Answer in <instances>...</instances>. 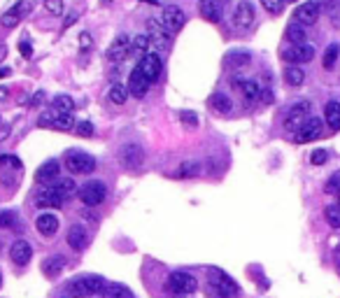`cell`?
<instances>
[{
	"instance_id": "ac0fdd59",
	"label": "cell",
	"mask_w": 340,
	"mask_h": 298,
	"mask_svg": "<svg viewBox=\"0 0 340 298\" xmlns=\"http://www.w3.org/2000/svg\"><path fill=\"white\" fill-rule=\"evenodd\" d=\"M147 91H149V80L137 70V68L131 70V75H128V93H131L133 98H145Z\"/></svg>"
},
{
	"instance_id": "d6a6232c",
	"label": "cell",
	"mask_w": 340,
	"mask_h": 298,
	"mask_svg": "<svg viewBox=\"0 0 340 298\" xmlns=\"http://www.w3.org/2000/svg\"><path fill=\"white\" fill-rule=\"evenodd\" d=\"M210 107H212L214 112H231V98L226 96V93H212V98H210Z\"/></svg>"
},
{
	"instance_id": "9f6ffc18",
	"label": "cell",
	"mask_w": 340,
	"mask_h": 298,
	"mask_svg": "<svg viewBox=\"0 0 340 298\" xmlns=\"http://www.w3.org/2000/svg\"><path fill=\"white\" fill-rule=\"evenodd\" d=\"M7 93H10V91H7L5 86H0V101H7Z\"/></svg>"
},
{
	"instance_id": "f1b7e54d",
	"label": "cell",
	"mask_w": 340,
	"mask_h": 298,
	"mask_svg": "<svg viewBox=\"0 0 340 298\" xmlns=\"http://www.w3.org/2000/svg\"><path fill=\"white\" fill-rule=\"evenodd\" d=\"M149 45H152L149 35H145V33H143V35H135L131 40V56H133V58H137V56L143 58V56L149 51Z\"/></svg>"
},
{
	"instance_id": "74e56055",
	"label": "cell",
	"mask_w": 340,
	"mask_h": 298,
	"mask_svg": "<svg viewBox=\"0 0 340 298\" xmlns=\"http://www.w3.org/2000/svg\"><path fill=\"white\" fill-rule=\"evenodd\" d=\"M324 217L331 228H340V205H326Z\"/></svg>"
},
{
	"instance_id": "52a82bcc",
	"label": "cell",
	"mask_w": 340,
	"mask_h": 298,
	"mask_svg": "<svg viewBox=\"0 0 340 298\" xmlns=\"http://www.w3.org/2000/svg\"><path fill=\"white\" fill-rule=\"evenodd\" d=\"M131 40L133 37L128 35H117L114 40H112V45L107 47V61L114 63V66H119V63H124L131 56Z\"/></svg>"
},
{
	"instance_id": "816d5d0a",
	"label": "cell",
	"mask_w": 340,
	"mask_h": 298,
	"mask_svg": "<svg viewBox=\"0 0 340 298\" xmlns=\"http://www.w3.org/2000/svg\"><path fill=\"white\" fill-rule=\"evenodd\" d=\"M261 101H264V103H273V91H261Z\"/></svg>"
},
{
	"instance_id": "8fae6325",
	"label": "cell",
	"mask_w": 340,
	"mask_h": 298,
	"mask_svg": "<svg viewBox=\"0 0 340 298\" xmlns=\"http://www.w3.org/2000/svg\"><path fill=\"white\" fill-rule=\"evenodd\" d=\"M319 12H322L319 0H308V3H303V5H298L294 10V19L301 26H312L319 19Z\"/></svg>"
},
{
	"instance_id": "91938a15",
	"label": "cell",
	"mask_w": 340,
	"mask_h": 298,
	"mask_svg": "<svg viewBox=\"0 0 340 298\" xmlns=\"http://www.w3.org/2000/svg\"><path fill=\"white\" fill-rule=\"evenodd\" d=\"M285 3H296V0H285Z\"/></svg>"
},
{
	"instance_id": "f5cc1de1",
	"label": "cell",
	"mask_w": 340,
	"mask_h": 298,
	"mask_svg": "<svg viewBox=\"0 0 340 298\" xmlns=\"http://www.w3.org/2000/svg\"><path fill=\"white\" fill-rule=\"evenodd\" d=\"M72 21H77V12H70V14H68V19H66V28L72 24Z\"/></svg>"
},
{
	"instance_id": "ffe728a7",
	"label": "cell",
	"mask_w": 340,
	"mask_h": 298,
	"mask_svg": "<svg viewBox=\"0 0 340 298\" xmlns=\"http://www.w3.org/2000/svg\"><path fill=\"white\" fill-rule=\"evenodd\" d=\"M233 86L238 89L240 93H243V98H245L247 103L261 101V86L256 84L254 80H240V77H235V80H233Z\"/></svg>"
},
{
	"instance_id": "5b68a950",
	"label": "cell",
	"mask_w": 340,
	"mask_h": 298,
	"mask_svg": "<svg viewBox=\"0 0 340 298\" xmlns=\"http://www.w3.org/2000/svg\"><path fill=\"white\" fill-rule=\"evenodd\" d=\"M105 198H107L105 182H98V180H93V182H87L84 187L79 189V201L84 203V205H89V207L101 205Z\"/></svg>"
},
{
	"instance_id": "5bb4252c",
	"label": "cell",
	"mask_w": 340,
	"mask_h": 298,
	"mask_svg": "<svg viewBox=\"0 0 340 298\" xmlns=\"http://www.w3.org/2000/svg\"><path fill=\"white\" fill-rule=\"evenodd\" d=\"M147 35H149V40H152V45L156 47L158 51H163V49H168L170 47V31H168L163 24H158V21H154V19H149L147 21Z\"/></svg>"
},
{
	"instance_id": "83f0119b",
	"label": "cell",
	"mask_w": 340,
	"mask_h": 298,
	"mask_svg": "<svg viewBox=\"0 0 340 298\" xmlns=\"http://www.w3.org/2000/svg\"><path fill=\"white\" fill-rule=\"evenodd\" d=\"M285 37H287V42H291V45H303L305 42V37H308V33H305V28L301 24H289L285 28Z\"/></svg>"
},
{
	"instance_id": "d4e9b609",
	"label": "cell",
	"mask_w": 340,
	"mask_h": 298,
	"mask_svg": "<svg viewBox=\"0 0 340 298\" xmlns=\"http://www.w3.org/2000/svg\"><path fill=\"white\" fill-rule=\"evenodd\" d=\"M58 226H61V222H58V217L56 214H51V212H45V214H40V217L35 219V228H37V233H42V235H54L56 231H58Z\"/></svg>"
},
{
	"instance_id": "d6986e66",
	"label": "cell",
	"mask_w": 340,
	"mask_h": 298,
	"mask_svg": "<svg viewBox=\"0 0 340 298\" xmlns=\"http://www.w3.org/2000/svg\"><path fill=\"white\" fill-rule=\"evenodd\" d=\"M68 245L75 252H84L89 247V233L82 224H72L70 226V231H68Z\"/></svg>"
},
{
	"instance_id": "836d02e7",
	"label": "cell",
	"mask_w": 340,
	"mask_h": 298,
	"mask_svg": "<svg viewBox=\"0 0 340 298\" xmlns=\"http://www.w3.org/2000/svg\"><path fill=\"white\" fill-rule=\"evenodd\" d=\"M247 63H249V54H245V51H231L224 58V66L226 68H243Z\"/></svg>"
},
{
	"instance_id": "f35d334b",
	"label": "cell",
	"mask_w": 340,
	"mask_h": 298,
	"mask_svg": "<svg viewBox=\"0 0 340 298\" xmlns=\"http://www.w3.org/2000/svg\"><path fill=\"white\" fill-rule=\"evenodd\" d=\"M72 131H75V135H79V137H93L96 135V128H93V124H89V122H77Z\"/></svg>"
},
{
	"instance_id": "11a10c76",
	"label": "cell",
	"mask_w": 340,
	"mask_h": 298,
	"mask_svg": "<svg viewBox=\"0 0 340 298\" xmlns=\"http://www.w3.org/2000/svg\"><path fill=\"white\" fill-rule=\"evenodd\" d=\"M5 56H7V47L0 42V61H5Z\"/></svg>"
},
{
	"instance_id": "ba28073f",
	"label": "cell",
	"mask_w": 340,
	"mask_h": 298,
	"mask_svg": "<svg viewBox=\"0 0 340 298\" xmlns=\"http://www.w3.org/2000/svg\"><path fill=\"white\" fill-rule=\"evenodd\" d=\"M282 58L291 66H298V63H310L315 58V47L303 42V45H291L282 51Z\"/></svg>"
},
{
	"instance_id": "f907efd6",
	"label": "cell",
	"mask_w": 340,
	"mask_h": 298,
	"mask_svg": "<svg viewBox=\"0 0 340 298\" xmlns=\"http://www.w3.org/2000/svg\"><path fill=\"white\" fill-rule=\"evenodd\" d=\"M333 263H335V270H338V275H340V245H335V249H333Z\"/></svg>"
},
{
	"instance_id": "ab89813d",
	"label": "cell",
	"mask_w": 340,
	"mask_h": 298,
	"mask_svg": "<svg viewBox=\"0 0 340 298\" xmlns=\"http://www.w3.org/2000/svg\"><path fill=\"white\" fill-rule=\"evenodd\" d=\"M261 5L268 14H282L285 10V0H261Z\"/></svg>"
},
{
	"instance_id": "cb8c5ba5",
	"label": "cell",
	"mask_w": 340,
	"mask_h": 298,
	"mask_svg": "<svg viewBox=\"0 0 340 298\" xmlns=\"http://www.w3.org/2000/svg\"><path fill=\"white\" fill-rule=\"evenodd\" d=\"M198 12H201V16H203L205 21L217 24V21L222 19V3H219V0H201V3H198Z\"/></svg>"
},
{
	"instance_id": "6da1fadb",
	"label": "cell",
	"mask_w": 340,
	"mask_h": 298,
	"mask_svg": "<svg viewBox=\"0 0 340 298\" xmlns=\"http://www.w3.org/2000/svg\"><path fill=\"white\" fill-rule=\"evenodd\" d=\"M105 291V280L101 275H87V277L70 280L66 284V293L70 298H91Z\"/></svg>"
},
{
	"instance_id": "f546056e",
	"label": "cell",
	"mask_w": 340,
	"mask_h": 298,
	"mask_svg": "<svg viewBox=\"0 0 340 298\" xmlns=\"http://www.w3.org/2000/svg\"><path fill=\"white\" fill-rule=\"evenodd\" d=\"M128 86H124V84H112L110 89H107V98H110L114 105H124V103L128 101Z\"/></svg>"
},
{
	"instance_id": "603a6c76",
	"label": "cell",
	"mask_w": 340,
	"mask_h": 298,
	"mask_svg": "<svg viewBox=\"0 0 340 298\" xmlns=\"http://www.w3.org/2000/svg\"><path fill=\"white\" fill-rule=\"evenodd\" d=\"M33 256V247L26 240H16L14 245L10 247V259L16 263V266H26V263L31 261Z\"/></svg>"
},
{
	"instance_id": "9c48e42d",
	"label": "cell",
	"mask_w": 340,
	"mask_h": 298,
	"mask_svg": "<svg viewBox=\"0 0 340 298\" xmlns=\"http://www.w3.org/2000/svg\"><path fill=\"white\" fill-rule=\"evenodd\" d=\"M75 119L72 114H61V112H45V114L37 119V126H49V128H58V131H70L75 128Z\"/></svg>"
},
{
	"instance_id": "3957f363",
	"label": "cell",
	"mask_w": 340,
	"mask_h": 298,
	"mask_svg": "<svg viewBox=\"0 0 340 298\" xmlns=\"http://www.w3.org/2000/svg\"><path fill=\"white\" fill-rule=\"evenodd\" d=\"M166 289L175 296H187V293H193L198 289V282L191 273L187 270H175V273L168 275V282H166Z\"/></svg>"
},
{
	"instance_id": "e0dca14e",
	"label": "cell",
	"mask_w": 340,
	"mask_h": 298,
	"mask_svg": "<svg viewBox=\"0 0 340 298\" xmlns=\"http://www.w3.org/2000/svg\"><path fill=\"white\" fill-rule=\"evenodd\" d=\"M256 14H254V7L252 3L247 0H240L238 5H235V12H233V26L235 28H249L254 24Z\"/></svg>"
},
{
	"instance_id": "e575fe53",
	"label": "cell",
	"mask_w": 340,
	"mask_h": 298,
	"mask_svg": "<svg viewBox=\"0 0 340 298\" xmlns=\"http://www.w3.org/2000/svg\"><path fill=\"white\" fill-rule=\"evenodd\" d=\"M103 296L105 298H133V291L128 287H124V284L114 282V284H110V287H105Z\"/></svg>"
},
{
	"instance_id": "4316f807",
	"label": "cell",
	"mask_w": 340,
	"mask_h": 298,
	"mask_svg": "<svg viewBox=\"0 0 340 298\" xmlns=\"http://www.w3.org/2000/svg\"><path fill=\"white\" fill-rule=\"evenodd\" d=\"M324 119L331 131H340V103L338 101H329L324 105Z\"/></svg>"
},
{
	"instance_id": "680465c9",
	"label": "cell",
	"mask_w": 340,
	"mask_h": 298,
	"mask_svg": "<svg viewBox=\"0 0 340 298\" xmlns=\"http://www.w3.org/2000/svg\"><path fill=\"white\" fill-rule=\"evenodd\" d=\"M0 284H3V273H0Z\"/></svg>"
},
{
	"instance_id": "4fadbf2b",
	"label": "cell",
	"mask_w": 340,
	"mask_h": 298,
	"mask_svg": "<svg viewBox=\"0 0 340 298\" xmlns=\"http://www.w3.org/2000/svg\"><path fill=\"white\" fill-rule=\"evenodd\" d=\"M161 24L166 26L170 33H179L184 28V24H187V14H184L177 5H168V7H163Z\"/></svg>"
},
{
	"instance_id": "db71d44e",
	"label": "cell",
	"mask_w": 340,
	"mask_h": 298,
	"mask_svg": "<svg viewBox=\"0 0 340 298\" xmlns=\"http://www.w3.org/2000/svg\"><path fill=\"white\" fill-rule=\"evenodd\" d=\"M10 75H12L10 68H0V80H5V77H10Z\"/></svg>"
},
{
	"instance_id": "2e32d148",
	"label": "cell",
	"mask_w": 340,
	"mask_h": 298,
	"mask_svg": "<svg viewBox=\"0 0 340 298\" xmlns=\"http://www.w3.org/2000/svg\"><path fill=\"white\" fill-rule=\"evenodd\" d=\"M66 203V196L58 191V187H42L35 193V205L37 207H61Z\"/></svg>"
},
{
	"instance_id": "d590c367",
	"label": "cell",
	"mask_w": 340,
	"mask_h": 298,
	"mask_svg": "<svg viewBox=\"0 0 340 298\" xmlns=\"http://www.w3.org/2000/svg\"><path fill=\"white\" fill-rule=\"evenodd\" d=\"M201 163L198 161H184V163H179V170L175 172L177 177H196V175H201Z\"/></svg>"
},
{
	"instance_id": "1f68e13d",
	"label": "cell",
	"mask_w": 340,
	"mask_h": 298,
	"mask_svg": "<svg viewBox=\"0 0 340 298\" xmlns=\"http://www.w3.org/2000/svg\"><path fill=\"white\" fill-rule=\"evenodd\" d=\"M285 82H287V86H301L305 82V72H303V68H298V66H289L285 70Z\"/></svg>"
},
{
	"instance_id": "7a4b0ae2",
	"label": "cell",
	"mask_w": 340,
	"mask_h": 298,
	"mask_svg": "<svg viewBox=\"0 0 340 298\" xmlns=\"http://www.w3.org/2000/svg\"><path fill=\"white\" fill-rule=\"evenodd\" d=\"M63 166L68 168L70 175H91L96 170V158L87 152H68Z\"/></svg>"
},
{
	"instance_id": "30bf717a",
	"label": "cell",
	"mask_w": 340,
	"mask_h": 298,
	"mask_svg": "<svg viewBox=\"0 0 340 298\" xmlns=\"http://www.w3.org/2000/svg\"><path fill=\"white\" fill-rule=\"evenodd\" d=\"M119 163H122L124 168H133V170L143 168L145 149L140 145H124L122 149H119Z\"/></svg>"
},
{
	"instance_id": "9a60e30c",
	"label": "cell",
	"mask_w": 340,
	"mask_h": 298,
	"mask_svg": "<svg viewBox=\"0 0 340 298\" xmlns=\"http://www.w3.org/2000/svg\"><path fill=\"white\" fill-rule=\"evenodd\" d=\"M58 175H61V163L58 161H45L35 172V182L42 184V187H49V184L58 182Z\"/></svg>"
},
{
	"instance_id": "c3c4849f",
	"label": "cell",
	"mask_w": 340,
	"mask_h": 298,
	"mask_svg": "<svg viewBox=\"0 0 340 298\" xmlns=\"http://www.w3.org/2000/svg\"><path fill=\"white\" fill-rule=\"evenodd\" d=\"M19 51L26 56V58H31V56H33V47L28 45V42H21V45H19Z\"/></svg>"
},
{
	"instance_id": "44dd1931",
	"label": "cell",
	"mask_w": 340,
	"mask_h": 298,
	"mask_svg": "<svg viewBox=\"0 0 340 298\" xmlns=\"http://www.w3.org/2000/svg\"><path fill=\"white\" fill-rule=\"evenodd\" d=\"M28 10H31V3H26V0L24 3H16L12 10H7L5 14L0 16V26H3V28H14V26L21 21V16H24Z\"/></svg>"
},
{
	"instance_id": "b9f144b4",
	"label": "cell",
	"mask_w": 340,
	"mask_h": 298,
	"mask_svg": "<svg viewBox=\"0 0 340 298\" xmlns=\"http://www.w3.org/2000/svg\"><path fill=\"white\" fill-rule=\"evenodd\" d=\"M0 168H12V170H21V161L12 154H3L0 156Z\"/></svg>"
},
{
	"instance_id": "60d3db41",
	"label": "cell",
	"mask_w": 340,
	"mask_h": 298,
	"mask_svg": "<svg viewBox=\"0 0 340 298\" xmlns=\"http://www.w3.org/2000/svg\"><path fill=\"white\" fill-rule=\"evenodd\" d=\"M324 191H326V193H331V196H338V191H340V170H338V172H333V175H331L329 180H326Z\"/></svg>"
},
{
	"instance_id": "7402d4cb",
	"label": "cell",
	"mask_w": 340,
	"mask_h": 298,
	"mask_svg": "<svg viewBox=\"0 0 340 298\" xmlns=\"http://www.w3.org/2000/svg\"><path fill=\"white\" fill-rule=\"evenodd\" d=\"M208 280H210V282H214V284H219V287H222L224 291L229 293V296H235V293L240 291V289H238V284H235L233 280H231L226 273L217 270V268H210V270H208Z\"/></svg>"
},
{
	"instance_id": "681fc988",
	"label": "cell",
	"mask_w": 340,
	"mask_h": 298,
	"mask_svg": "<svg viewBox=\"0 0 340 298\" xmlns=\"http://www.w3.org/2000/svg\"><path fill=\"white\" fill-rule=\"evenodd\" d=\"M89 45H91V35H89V33H82V35H79V47H82V49H89Z\"/></svg>"
},
{
	"instance_id": "bcb514c9",
	"label": "cell",
	"mask_w": 340,
	"mask_h": 298,
	"mask_svg": "<svg viewBox=\"0 0 340 298\" xmlns=\"http://www.w3.org/2000/svg\"><path fill=\"white\" fill-rule=\"evenodd\" d=\"M182 124L184 126H189V128H196L198 126V116H196V112H191V110H187V112H182Z\"/></svg>"
},
{
	"instance_id": "ee69618b",
	"label": "cell",
	"mask_w": 340,
	"mask_h": 298,
	"mask_svg": "<svg viewBox=\"0 0 340 298\" xmlns=\"http://www.w3.org/2000/svg\"><path fill=\"white\" fill-rule=\"evenodd\" d=\"M45 10L54 16L63 14V0H45Z\"/></svg>"
},
{
	"instance_id": "8992f818",
	"label": "cell",
	"mask_w": 340,
	"mask_h": 298,
	"mask_svg": "<svg viewBox=\"0 0 340 298\" xmlns=\"http://www.w3.org/2000/svg\"><path fill=\"white\" fill-rule=\"evenodd\" d=\"M137 70H140L145 77H147L149 84L158 82V77H161V72H163L161 56H158L156 51H147V54H145L143 58H140V63H137Z\"/></svg>"
},
{
	"instance_id": "4dcf8cb0",
	"label": "cell",
	"mask_w": 340,
	"mask_h": 298,
	"mask_svg": "<svg viewBox=\"0 0 340 298\" xmlns=\"http://www.w3.org/2000/svg\"><path fill=\"white\" fill-rule=\"evenodd\" d=\"M51 110L61 112V114H70V112L75 110V101H72L70 96H66V93H61V96H56L54 101H51Z\"/></svg>"
},
{
	"instance_id": "7dc6e473",
	"label": "cell",
	"mask_w": 340,
	"mask_h": 298,
	"mask_svg": "<svg viewBox=\"0 0 340 298\" xmlns=\"http://www.w3.org/2000/svg\"><path fill=\"white\" fill-rule=\"evenodd\" d=\"M19 222L14 212H0V228H10Z\"/></svg>"
},
{
	"instance_id": "f6af8a7d",
	"label": "cell",
	"mask_w": 340,
	"mask_h": 298,
	"mask_svg": "<svg viewBox=\"0 0 340 298\" xmlns=\"http://www.w3.org/2000/svg\"><path fill=\"white\" fill-rule=\"evenodd\" d=\"M56 187H58V191H61L63 196H70V193H75L77 184L72 182V180H58V182H56Z\"/></svg>"
},
{
	"instance_id": "7bdbcfd3",
	"label": "cell",
	"mask_w": 340,
	"mask_h": 298,
	"mask_svg": "<svg viewBox=\"0 0 340 298\" xmlns=\"http://www.w3.org/2000/svg\"><path fill=\"white\" fill-rule=\"evenodd\" d=\"M326 161H329V152L326 149H315V152L310 154V163L312 166H324Z\"/></svg>"
},
{
	"instance_id": "94428289",
	"label": "cell",
	"mask_w": 340,
	"mask_h": 298,
	"mask_svg": "<svg viewBox=\"0 0 340 298\" xmlns=\"http://www.w3.org/2000/svg\"><path fill=\"white\" fill-rule=\"evenodd\" d=\"M338 205H340V191H338Z\"/></svg>"
},
{
	"instance_id": "7c38bea8",
	"label": "cell",
	"mask_w": 340,
	"mask_h": 298,
	"mask_svg": "<svg viewBox=\"0 0 340 298\" xmlns=\"http://www.w3.org/2000/svg\"><path fill=\"white\" fill-rule=\"evenodd\" d=\"M322 133H324V124H322V119H317V116H310L308 122L301 126V131L294 133V142H298V145H305V142L317 140Z\"/></svg>"
},
{
	"instance_id": "484cf974",
	"label": "cell",
	"mask_w": 340,
	"mask_h": 298,
	"mask_svg": "<svg viewBox=\"0 0 340 298\" xmlns=\"http://www.w3.org/2000/svg\"><path fill=\"white\" fill-rule=\"evenodd\" d=\"M63 268H66V256H61V254H56V256H47L45 261H42V273H45L47 277H56V275H61Z\"/></svg>"
},
{
	"instance_id": "6f0895ef",
	"label": "cell",
	"mask_w": 340,
	"mask_h": 298,
	"mask_svg": "<svg viewBox=\"0 0 340 298\" xmlns=\"http://www.w3.org/2000/svg\"><path fill=\"white\" fill-rule=\"evenodd\" d=\"M37 103H42V93H37V96H33V105H37Z\"/></svg>"
},
{
	"instance_id": "8d00e7d4",
	"label": "cell",
	"mask_w": 340,
	"mask_h": 298,
	"mask_svg": "<svg viewBox=\"0 0 340 298\" xmlns=\"http://www.w3.org/2000/svg\"><path fill=\"white\" fill-rule=\"evenodd\" d=\"M338 54H340V45H329L326 47V51H324V58H322V63H324V68L326 70H331V68L335 66V61H338Z\"/></svg>"
},
{
	"instance_id": "277c9868",
	"label": "cell",
	"mask_w": 340,
	"mask_h": 298,
	"mask_svg": "<svg viewBox=\"0 0 340 298\" xmlns=\"http://www.w3.org/2000/svg\"><path fill=\"white\" fill-rule=\"evenodd\" d=\"M310 110H312L310 101H298V103H294V105L287 110V114H285V131L298 133L301 126H303V124L310 119V114H308Z\"/></svg>"
}]
</instances>
